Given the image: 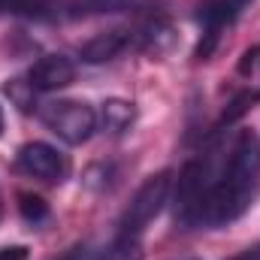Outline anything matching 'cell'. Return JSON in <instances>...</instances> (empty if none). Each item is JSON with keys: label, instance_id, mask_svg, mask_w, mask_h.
<instances>
[{"label": "cell", "instance_id": "obj_3", "mask_svg": "<svg viewBox=\"0 0 260 260\" xmlns=\"http://www.w3.org/2000/svg\"><path fill=\"white\" fill-rule=\"evenodd\" d=\"M43 124L67 145H82L97 130V112L82 100H46L37 106Z\"/></svg>", "mask_w": 260, "mask_h": 260}, {"label": "cell", "instance_id": "obj_1", "mask_svg": "<svg viewBox=\"0 0 260 260\" xmlns=\"http://www.w3.org/2000/svg\"><path fill=\"white\" fill-rule=\"evenodd\" d=\"M260 194V136L254 130H236L224 145L215 176L197 206L194 227H227L239 221Z\"/></svg>", "mask_w": 260, "mask_h": 260}, {"label": "cell", "instance_id": "obj_7", "mask_svg": "<svg viewBox=\"0 0 260 260\" xmlns=\"http://www.w3.org/2000/svg\"><path fill=\"white\" fill-rule=\"evenodd\" d=\"M76 79V64L67 55H43L27 73V88L37 94H52L73 85Z\"/></svg>", "mask_w": 260, "mask_h": 260}, {"label": "cell", "instance_id": "obj_2", "mask_svg": "<svg viewBox=\"0 0 260 260\" xmlns=\"http://www.w3.org/2000/svg\"><path fill=\"white\" fill-rule=\"evenodd\" d=\"M170 191H173V176L164 170L157 176H148L139 191L133 194V200L127 203V209L121 212L118 218V236H133L139 239L145 233V227L160 215L164 203L170 200Z\"/></svg>", "mask_w": 260, "mask_h": 260}, {"label": "cell", "instance_id": "obj_12", "mask_svg": "<svg viewBox=\"0 0 260 260\" xmlns=\"http://www.w3.org/2000/svg\"><path fill=\"white\" fill-rule=\"evenodd\" d=\"M0 133H3V112H0Z\"/></svg>", "mask_w": 260, "mask_h": 260}, {"label": "cell", "instance_id": "obj_13", "mask_svg": "<svg viewBox=\"0 0 260 260\" xmlns=\"http://www.w3.org/2000/svg\"><path fill=\"white\" fill-rule=\"evenodd\" d=\"M0 215H3V197H0Z\"/></svg>", "mask_w": 260, "mask_h": 260}, {"label": "cell", "instance_id": "obj_11", "mask_svg": "<svg viewBox=\"0 0 260 260\" xmlns=\"http://www.w3.org/2000/svg\"><path fill=\"white\" fill-rule=\"evenodd\" d=\"M0 260H27V248H24V245H9V248H0Z\"/></svg>", "mask_w": 260, "mask_h": 260}, {"label": "cell", "instance_id": "obj_5", "mask_svg": "<svg viewBox=\"0 0 260 260\" xmlns=\"http://www.w3.org/2000/svg\"><path fill=\"white\" fill-rule=\"evenodd\" d=\"M15 170L37 179V182L61 185L70 176V157L64 151H58L55 145H49V142H27L15 154Z\"/></svg>", "mask_w": 260, "mask_h": 260}, {"label": "cell", "instance_id": "obj_9", "mask_svg": "<svg viewBox=\"0 0 260 260\" xmlns=\"http://www.w3.org/2000/svg\"><path fill=\"white\" fill-rule=\"evenodd\" d=\"M142 242L139 239H133V236H118L115 233V239L106 245V248H100V251H94V254H88L85 260H142Z\"/></svg>", "mask_w": 260, "mask_h": 260}, {"label": "cell", "instance_id": "obj_6", "mask_svg": "<svg viewBox=\"0 0 260 260\" xmlns=\"http://www.w3.org/2000/svg\"><path fill=\"white\" fill-rule=\"evenodd\" d=\"M130 49L139 52V40H136V27H112V30H103L97 37H91L79 55L82 61L88 64H103V61H115L118 55H124Z\"/></svg>", "mask_w": 260, "mask_h": 260}, {"label": "cell", "instance_id": "obj_10", "mask_svg": "<svg viewBox=\"0 0 260 260\" xmlns=\"http://www.w3.org/2000/svg\"><path fill=\"white\" fill-rule=\"evenodd\" d=\"M18 212H21V218L27 221V224H43L46 218H49V206H46V200L37 194H21L18 197Z\"/></svg>", "mask_w": 260, "mask_h": 260}, {"label": "cell", "instance_id": "obj_4", "mask_svg": "<svg viewBox=\"0 0 260 260\" xmlns=\"http://www.w3.org/2000/svg\"><path fill=\"white\" fill-rule=\"evenodd\" d=\"M254 0H203L200 3V12H197V24H200V46H197V58L200 61H206L215 49H218V43H221V37H224V30L230 27V24H236V18L251 6Z\"/></svg>", "mask_w": 260, "mask_h": 260}, {"label": "cell", "instance_id": "obj_8", "mask_svg": "<svg viewBox=\"0 0 260 260\" xmlns=\"http://www.w3.org/2000/svg\"><path fill=\"white\" fill-rule=\"evenodd\" d=\"M100 121H103V130L106 133L121 136L136 121V109H133V103H127V100H106L103 103V112H100Z\"/></svg>", "mask_w": 260, "mask_h": 260}]
</instances>
